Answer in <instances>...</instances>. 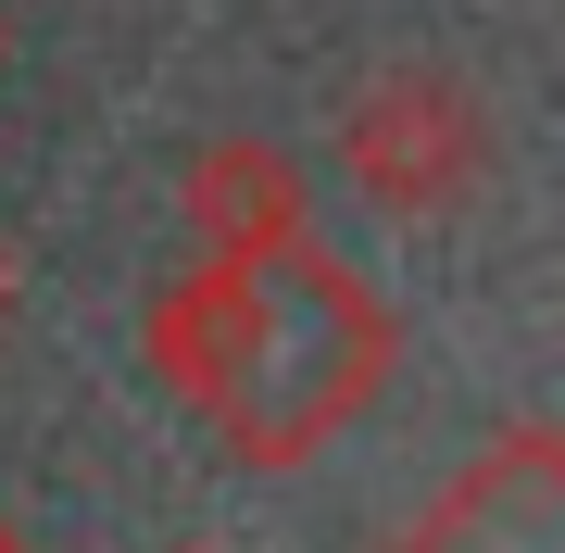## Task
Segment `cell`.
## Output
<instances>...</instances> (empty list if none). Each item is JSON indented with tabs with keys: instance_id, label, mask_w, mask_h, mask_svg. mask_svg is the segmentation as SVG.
I'll return each instance as SVG.
<instances>
[{
	"instance_id": "1",
	"label": "cell",
	"mask_w": 565,
	"mask_h": 553,
	"mask_svg": "<svg viewBox=\"0 0 565 553\" xmlns=\"http://www.w3.org/2000/svg\"><path fill=\"white\" fill-rule=\"evenodd\" d=\"M139 340H151V377L189 390L226 428L239 466H315L390 390V352H403L390 302L352 265H327L315 240L252 252V265H214L202 252V277L151 289Z\"/></svg>"
},
{
	"instance_id": "2",
	"label": "cell",
	"mask_w": 565,
	"mask_h": 553,
	"mask_svg": "<svg viewBox=\"0 0 565 553\" xmlns=\"http://www.w3.org/2000/svg\"><path fill=\"white\" fill-rule=\"evenodd\" d=\"M340 177L377 214H452L490 177V102L452 63H390L340 102Z\"/></svg>"
},
{
	"instance_id": "3",
	"label": "cell",
	"mask_w": 565,
	"mask_h": 553,
	"mask_svg": "<svg viewBox=\"0 0 565 553\" xmlns=\"http://www.w3.org/2000/svg\"><path fill=\"white\" fill-rule=\"evenodd\" d=\"M177 214L202 226L214 265H252V252L315 240V177H302V151H289V139H264V126H226V139L189 151Z\"/></svg>"
},
{
	"instance_id": "4",
	"label": "cell",
	"mask_w": 565,
	"mask_h": 553,
	"mask_svg": "<svg viewBox=\"0 0 565 553\" xmlns=\"http://www.w3.org/2000/svg\"><path fill=\"white\" fill-rule=\"evenodd\" d=\"M403 553H565V453L541 428H515L403 529Z\"/></svg>"
},
{
	"instance_id": "5",
	"label": "cell",
	"mask_w": 565,
	"mask_h": 553,
	"mask_svg": "<svg viewBox=\"0 0 565 553\" xmlns=\"http://www.w3.org/2000/svg\"><path fill=\"white\" fill-rule=\"evenodd\" d=\"M0 328H13V277H0Z\"/></svg>"
},
{
	"instance_id": "6",
	"label": "cell",
	"mask_w": 565,
	"mask_h": 553,
	"mask_svg": "<svg viewBox=\"0 0 565 553\" xmlns=\"http://www.w3.org/2000/svg\"><path fill=\"white\" fill-rule=\"evenodd\" d=\"M0 553H25V541H13V515H0Z\"/></svg>"
},
{
	"instance_id": "7",
	"label": "cell",
	"mask_w": 565,
	"mask_h": 553,
	"mask_svg": "<svg viewBox=\"0 0 565 553\" xmlns=\"http://www.w3.org/2000/svg\"><path fill=\"white\" fill-rule=\"evenodd\" d=\"M0 63H13V25H0Z\"/></svg>"
}]
</instances>
